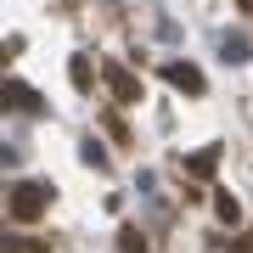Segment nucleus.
Segmentation results:
<instances>
[{
    "label": "nucleus",
    "instance_id": "obj_1",
    "mask_svg": "<svg viewBox=\"0 0 253 253\" xmlns=\"http://www.w3.org/2000/svg\"><path fill=\"white\" fill-rule=\"evenodd\" d=\"M40 208H45V186H17V197H11V214H17V219H34Z\"/></svg>",
    "mask_w": 253,
    "mask_h": 253
},
{
    "label": "nucleus",
    "instance_id": "obj_2",
    "mask_svg": "<svg viewBox=\"0 0 253 253\" xmlns=\"http://www.w3.org/2000/svg\"><path fill=\"white\" fill-rule=\"evenodd\" d=\"M107 84H113V96H118V101H141V84L129 79L124 68H107Z\"/></svg>",
    "mask_w": 253,
    "mask_h": 253
},
{
    "label": "nucleus",
    "instance_id": "obj_3",
    "mask_svg": "<svg viewBox=\"0 0 253 253\" xmlns=\"http://www.w3.org/2000/svg\"><path fill=\"white\" fill-rule=\"evenodd\" d=\"M169 79L180 84V90H203V73H197V68H186V62H169Z\"/></svg>",
    "mask_w": 253,
    "mask_h": 253
},
{
    "label": "nucleus",
    "instance_id": "obj_4",
    "mask_svg": "<svg viewBox=\"0 0 253 253\" xmlns=\"http://www.w3.org/2000/svg\"><path fill=\"white\" fill-rule=\"evenodd\" d=\"M124 253H146V248L135 242V231H124Z\"/></svg>",
    "mask_w": 253,
    "mask_h": 253
}]
</instances>
